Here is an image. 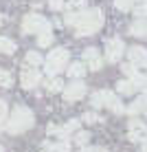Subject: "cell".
<instances>
[{"label":"cell","instance_id":"cell-24","mask_svg":"<svg viewBox=\"0 0 147 152\" xmlns=\"http://www.w3.org/2000/svg\"><path fill=\"white\" fill-rule=\"evenodd\" d=\"M0 86H2V88H11V86H13V75H11V71L0 69Z\"/></svg>","mask_w":147,"mask_h":152},{"label":"cell","instance_id":"cell-23","mask_svg":"<svg viewBox=\"0 0 147 152\" xmlns=\"http://www.w3.org/2000/svg\"><path fill=\"white\" fill-rule=\"evenodd\" d=\"M132 11L136 18H147V0H138L132 4Z\"/></svg>","mask_w":147,"mask_h":152},{"label":"cell","instance_id":"cell-26","mask_svg":"<svg viewBox=\"0 0 147 152\" xmlns=\"http://www.w3.org/2000/svg\"><path fill=\"white\" fill-rule=\"evenodd\" d=\"M81 121H83V124H88V126H92V124H99V121H101V117H99V113L88 110V113H83V115H81Z\"/></svg>","mask_w":147,"mask_h":152},{"label":"cell","instance_id":"cell-1","mask_svg":"<svg viewBox=\"0 0 147 152\" xmlns=\"http://www.w3.org/2000/svg\"><path fill=\"white\" fill-rule=\"evenodd\" d=\"M62 24L72 27L77 38H88L103 27V11L101 9H86V7L77 9V11H68Z\"/></svg>","mask_w":147,"mask_h":152},{"label":"cell","instance_id":"cell-21","mask_svg":"<svg viewBox=\"0 0 147 152\" xmlns=\"http://www.w3.org/2000/svg\"><path fill=\"white\" fill-rule=\"evenodd\" d=\"M72 141H75L79 148H81V145H88V143H90V132H88V130H75Z\"/></svg>","mask_w":147,"mask_h":152},{"label":"cell","instance_id":"cell-7","mask_svg":"<svg viewBox=\"0 0 147 152\" xmlns=\"http://www.w3.org/2000/svg\"><path fill=\"white\" fill-rule=\"evenodd\" d=\"M123 55H125V42L121 38H108L106 40V60L117 64V62H121Z\"/></svg>","mask_w":147,"mask_h":152},{"label":"cell","instance_id":"cell-4","mask_svg":"<svg viewBox=\"0 0 147 152\" xmlns=\"http://www.w3.org/2000/svg\"><path fill=\"white\" fill-rule=\"evenodd\" d=\"M53 22L46 20L42 13H27L22 18V33L24 35H38V33H44V31H51Z\"/></svg>","mask_w":147,"mask_h":152},{"label":"cell","instance_id":"cell-36","mask_svg":"<svg viewBox=\"0 0 147 152\" xmlns=\"http://www.w3.org/2000/svg\"><path fill=\"white\" fill-rule=\"evenodd\" d=\"M145 117H147V108H145Z\"/></svg>","mask_w":147,"mask_h":152},{"label":"cell","instance_id":"cell-18","mask_svg":"<svg viewBox=\"0 0 147 152\" xmlns=\"http://www.w3.org/2000/svg\"><path fill=\"white\" fill-rule=\"evenodd\" d=\"M44 88H46V93H51V95H55V93H62V88H64V80L62 77H46V84H44Z\"/></svg>","mask_w":147,"mask_h":152},{"label":"cell","instance_id":"cell-13","mask_svg":"<svg viewBox=\"0 0 147 152\" xmlns=\"http://www.w3.org/2000/svg\"><path fill=\"white\" fill-rule=\"evenodd\" d=\"M88 73L86 69V64L79 60V62H68V66H66V75L70 77V80H83V75Z\"/></svg>","mask_w":147,"mask_h":152},{"label":"cell","instance_id":"cell-33","mask_svg":"<svg viewBox=\"0 0 147 152\" xmlns=\"http://www.w3.org/2000/svg\"><path fill=\"white\" fill-rule=\"evenodd\" d=\"M2 22H4V18H2V15H0V27H2Z\"/></svg>","mask_w":147,"mask_h":152},{"label":"cell","instance_id":"cell-10","mask_svg":"<svg viewBox=\"0 0 147 152\" xmlns=\"http://www.w3.org/2000/svg\"><path fill=\"white\" fill-rule=\"evenodd\" d=\"M103 108H110V110L117 113V115L125 113V106H123V102L119 99V95L114 91H108V88H103Z\"/></svg>","mask_w":147,"mask_h":152},{"label":"cell","instance_id":"cell-29","mask_svg":"<svg viewBox=\"0 0 147 152\" xmlns=\"http://www.w3.org/2000/svg\"><path fill=\"white\" fill-rule=\"evenodd\" d=\"M7 115H9V106H7L4 99H0V130H2L4 121H7Z\"/></svg>","mask_w":147,"mask_h":152},{"label":"cell","instance_id":"cell-19","mask_svg":"<svg viewBox=\"0 0 147 152\" xmlns=\"http://www.w3.org/2000/svg\"><path fill=\"white\" fill-rule=\"evenodd\" d=\"M15 49H18V44H15L13 40L4 38V35H0V53H7V55H13Z\"/></svg>","mask_w":147,"mask_h":152},{"label":"cell","instance_id":"cell-9","mask_svg":"<svg viewBox=\"0 0 147 152\" xmlns=\"http://www.w3.org/2000/svg\"><path fill=\"white\" fill-rule=\"evenodd\" d=\"M81 62L86 64L88 71H101L103 69V57H101L97 46H88V49L81 53Z\"/></svg>","mask_w":147,"mask_h":152},{"label":"cell","instance_id":"cell-32","mask_svg":"<svg viewBox=\"0 0 147 152\" xmlns=\"http://www.w3.org/2000/svg\"><path fill=\"white\" fill-rule=\"evenodd\" d=\"M138 152H147V139L140 143V148H138Z\"/></svg>","mask_w":147,"mask_h":152},{"label":"cell","instance_id":"cell-35","mask_svg":"<svg viewBox=\"0 0 147 152\" xmlns=\"http://www.w3.org/2000/svg\"><path fill=\"white\" fill-rule=\"evenodd\" d=\"M143 66H145V75H147V62H145V64H143Z\"/></svg>","mask_w":147,"mask_h":152},{"label":"cell","instance_id":"cell-5","mask_svg":"<svg viewBox=\"0 0 147 152\" xmlns=\"http://www.w3.org/2000/svg\"><path fill=\"white\" fill-rule=\"evenodd\" d=\"M20 84H22L24 91H33L42 84V73L38 71V66H29L24 64L20 71Z\"/></svg>","mask_w":147,"mask_h":152},{"label":"cell","instance_id":"cell-20","mask_svg":"<svg viewBox=\"0 0 147 152\" xmlns=\"http://www.w3.org/2000/svg\"><path fill=\"white\" fill-rule=\"evenodd\" d=\"M53 42H55V35L51 33V31L38 33V46L40 49H49V46H53Z\"/></svg>","mask_w":147,"mask_h":152},{"label":"cell","instance_id":"cell-16","mask_svg":"<svg viewBox=\"0 0 147 152\" xmlns=\"http://www.w3.org/2000/svg\"><path fill=\"white\" fill-rule=\"evenodd\" d=\"M127 33L134 35V38H145V35H147V20L145 18H136L134 22L130 24Z\"/></svg>","mask_w":147,"mask_h":152},{"label":"cell","instance_id":"cell-22","mask_svg":"<svg viewBox=\"0 0 147 152\" xmlns=\"http://www.w3.org/2000/svg\"><path fill=\"white\" fill-rule=\"evenodd\" d=\"M24 62H27L29 66H42V62H44V57H42L38 51H29L27 55H24Z\"/></svg>","mask_w":147,"mask_h":152},{"label":"cell","instance_id":"cell-31","mask_svg":"<svg viewBox=\"0 0 147 152\" xmlns=\"http://www.w3.org/2000/svg\"><path fill=\"white\" fill-rule=\"evenodd\" d=\"M79 152H110L106 148H99V145H81Z\"/></svg>","mask_w":147,"mask_h":152},{"label":"cell","instance_id":"cell-30","mask_svg":"<svg viewBox=\"0 0 147 152\" xmlns=\"http://www.w3.org/2000/svg\"><path fill=\"white\" fill-rule=\"evenodd\" d=\"M49 7H51V11H64L66 2L64 0H49Z\"/></svg>","mask_w":147,"mask_h":152},{"label":"cell","instance_id":"cell-27","mask_svg":"<svg viewBox=\"0 0 147 152\" xmlns=\"http://www.w3.org/2000/svg\"><path fill=\"white\" fill-rule=\"evenodd\" d=\"M134 2H138V0H114V7H117L119 11H130Z\"/></svg>","mask_w":147,"mask_h":152},{"label":"cell","instance_id":"cell-2","mask_svg":"<svg viewBox=\"0 0 147 152\" xmlns=\"http://www.w3.org/2000/svg\"><path fill=\"white\" fill-rule=\"evenodd\" d=\"M35 126V115L31 108L27 106H15L11 115H7V121H4L2 130L9 134H22L27 132L29 128H33Z\"/></svg>","mask_w":147,"mask_h":152},{"label":"cell","instance_id":"cell-11","mask_svg":"<svg viewBox=\"0 0 147 152\" xmlns=\"http://www.w3.org/2000/svg\"><path fill=\"white\" fill-rule=\"evenodd\" d=\"M77 128H79V119H70V121L64 124V126H51L49 134L51 137H59V139H68V134L75 132Z\"/></svg>","mask_w":147,"mask_h":152},{"label":"cell","instance_id":"cell-25","mask_svg":"<svg viewBox=\"0 0 147 152\" xmlns=\"http://www.w3.org/2000/svg\"><path fill=\"white\" fill-rule=\"evenodd\" d=\"M90 104H92L94 110H101V108H103V91L92 93V95H90Z\"/></svg>","mask_w":147,"mask_h":152},{"label":"cell","instance_id":"cell-17","mask_svg":"<svg viewBox=\"0 0 147 152\" xmlns=\"http://www.w3.org/2000/svg\"><path fill=\"white\" fill-rule=\"evenodd\" d=\"M42 148H44L46 152H70V141H68V139H59V141H55V143L44 141Z\"/></svg>","mask_w":147,"mask_h":152},{"label":"cell","instance_id":"cell-14","mask_svg":"<svg viewBox=\"0 0 147 152\" xmlns=\"http://www.w3.org/2000/svg\"><path fill=\"white\" fill-rule=\"evenodd\" d=\"M145 108H147V95H138V97H136L134 102L127 106V108H125V113L132 115V117H136V115L145 113Z\"/></svg>","mask_w":147,"mask_h":152},{"label":"cell","instance_id":"cell-28","mask_svg":"<svg viewBox=\"0 0 147 152\" xmlns=\"http://www.w3.org/2000/svg\"><path fill=\"white\" fill-rule=\"evenodd\" d=\"M86 7V0H66V9L68 11H77V9Z\"/></svg>","mask_w":147,"mask_h":152},{"label":"cell","instance_id":"cell-34","mask_svg":"<svg viewBox=\"0 0 147 152\" xmlns=\"http://www.w3.org/2000/svg\"><path fill=\"white\" fill-rule=\"evenodd\" d=\"M0 152H4V145H2V143H0Z\"/></svg>","mask_w":147,"mask_h":152},{"label":"cell","instance_id":"cell-6","mask_svg":"<svg viewBox=\"0 0 147 152\" xmlns=\"http://www.w3.org/2000/svg\"><path fill=\"white\" fill-rule=\"evenodd\" d=\"M62 93H64L66 102H81V99L86 97V93H88V86L83 84V80H72L70 84H66V86L62 88Z\"/></svg>","mask_w":147,"mask_h":152},{"label":"cell","instance_id":"cell-15","mask_svg":"<svg viewBox=\"0 0 147 152\" xmlns=\"http://www.w3.org/2000/svg\"><path fill=\"white\" fill-rule=\"evenodd\" d=\"M117 93L119 95H136V93H140V88L132 80H121V82H117Z\"/></svg>","mask_w":147,"mask_h":152},{"label":"cell","instance_id":"cell-12","mask_svg":"<svg viewBox=\"0 0 147 152\" xmlns=\"http://www.w3.org/2000/svg\"><path fill=\"white\" fill-rule=\"evenodd\" d=\"M127 60H130V64H134V66H143L145 62H147V49L145 46H130L127 49Z\"/></svg>","mask_w":147,"mask_h":152},{"label":"cell","instance_id":"cell-37","mask_svg":"<svg viewBox=\"0 0 147 152\" xmlns=\"http://www.w3.org/2000/svg\"><path fill=\"white\" fill-rule=\"evenodd\" d=\"M42 152H46V150H42Z\"/></svg>","mask_w":147,"mask_h":152},{"label":"cell","instance_id":"cell-3","mask_svg":"<svg viewBox=\"0 0 147 152\" xmlns=\"http://www.w3.org/2000/svg\"><path fill=\"white\" fill-rule=\"evenodd\" d=\"M68 62H70V51H68V49H64V46L51 49V51H49V55H46V57H44V62H42L46 77L59 75V73L68 66Z\"/></svg>","mask_w":147,"mask_h":152},{"label":"cell","instance_id":"cell-8","mask_svg":"<svg viewBox=\"0 0 147 152\" xmlns=\"http://www.w3.org/2000/svg\"><path fill=\"white\" fill-rule=\"evenodd\" d=\"M127 137L132 143H143V141L147 139V124L140 121V119L132 117L127 121Z\"/></svg>","mask_w":147,"mask_h":152}]
</instances>
